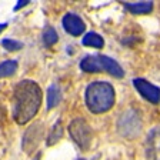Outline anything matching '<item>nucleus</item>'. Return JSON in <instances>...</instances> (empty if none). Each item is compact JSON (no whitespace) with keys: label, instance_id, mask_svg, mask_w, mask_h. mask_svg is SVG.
Masks as SVG:
<instances>
[{"label":"nucleus","instance_id":"9b49d317","mask_svg":"<svg viewBox=\"0 0 160 160\" xmlns=\"http://www.w3.org/2000/svg\"><path fill=\"white\" fill-rule=\"evenodd\" d=\"M83 44L89 47H96V49H102L104 46V40L103 37L97 33H87L86 36L83 37Z\"/></svg>","mask_w":160,"mask_h":160},{"label":"nucleus","instance_id":"7ed1b4c3","mask_svg":"<svg viewBox=\"0 0 160 160\" xmlns=\"http://www.w3.org/2000/svg\"><path fill=\"white\" fill-rule=\"evenodd\" d=\"M80 69L86 73H99V72H107L114 77H123L124 72L116 60L110 59L107 56L94 54V56H86L80 62Z\"/></svg>","mask_w":160,"mask_h":160},{"label":"nucleus","instance_id":"f8f14e48","mask_svg":"<svg viewBox=\"0 0 160 160\" xmlns=\"http://www.w3.org/2000/svg\"><path fill=\"white\" fill-rule=\"evenodd\" d=\"M60 97H62V94H60L59 87H57L56 84L50 86L49 90H47V109H53V107H56L60 102Z\"/></svg>","mask_w":160,"mask_h":160},{"label":"nucleus","instance_id":"2eb2a0df","mask_svg":"<svg viewBox=\"0 0 160 160\" xmlns=\"http://www.w3.org/2000/svg\"><path fill=\"white\" fill-rule=\"evenodd\" d=\"M57 39H59V36H57V32L53 29V27H46V30H44L43 33V43L46 44V46H53L54 43L57 42Z\"/></svg>","mask_w":160,"mask_h":160},{"label":"nucleus","instance_id":"0eeeda50","mask_svg":"<svg viewBox=\"0 0 160 160\" xmlns=\"http://www.w3.org/2000/svg\"><path fill=\"white\" fill-rule=\"evenodd\" d=\"M133 84L136 87V90L142 94V97H144L146 100H149L150 103H159L160 102V89L154 84H152L150 82L144 79H134Z\"/></svg>","mask_w":160,"mask_h":160},{"label":"nucleus","instance_id":"6ab92c4d","mask_svg":"<svg viewBox=\"0 0 160 160\" xmlns=\"http://www.w3.org/2000/svg\"><path fill=\"white\" fill-rule=\"evenodd\" d=\"M40 159V154H37V156H36V159H34V160H39Z\"/></svg>","mask_w":160,"mask_h":160},{"label":"nucleus","instance_id":"20e7f679","mask_svg":"<svg viewBox=\"0 0 160 160\" xmlns=\"http://www.w3.org/2000/svg\"><path fill=\"white\" fill-rule=\"evenodd\" d=\"M143 127V122H142V114L137 112L136 109H129L126 110L122 116H120L119 122H117V130L123 137L129 140L136 139L142 132Z\"/></svg>","mask_w":160,"mask_h":160},{"label":"nucleus","instance_id":"a211bd4d","mask_svg":"<svg viewBox=\"0 0 160 160\" xmlns=\"http://www.w3.org/2000/svg\"><path fill=\"white\" fill-rule=\"evenodd\" d=\"M6 26H7L6 23H2V24H0V33H2V32H3V30L6 29Z\"/></svg>","mask_w":160,"mask_h":160},{"label":"nucleus","instance_id":"423d86ee","mask_svg":"<svg viewBox=\"0 0 160 160\" xmlns=\"http://www.w3.org/2000/svg\"><path fill=\"white\" fill-rule=\"evenodd\" d=\"M43 134H44V129L42 123H34L33 126H30L27 129V132L24 133L23 137V150L27 154H32L34 150L37 149L39 143L43 140Z\"/></svg>","mask_w":160,"mask_h":160},{"label":"nucleus","instance_id":"f3484780","mask_svg":"<svg viewBox=\"0 0 160 160\" xmlns=\"http://www.w3.org/2000/svg\"><path fill=\"white\" fill-rule=\"evenodd\" d=\"M29 3H30L29 0H22V2H19V4H17V6H16V7H14V9H16V10H19V9H20V7H23V6H26V4H29Z\"/></svg>","mask_w":160,"mask_h":160},{"label":"nucleus","instance_id":"aec40b11","mask_svg":"<svg viewBox=\"0 0 160 160\" xmlns=\"http://www.w3.org/2000/svg\"><path fill=\"white\" fill-rule=\"evenodd\" d=\"M80 160H84V159H80Z\"/></svg>","mask_w":160,"mask_h":160},{"label":"nucleus","instance_id":"39448f33","mask_svg":"<svg viewBox=\"0 0 160 160\" xmlns=\"http://www.w3.org/2000/svg\"><path fill=\"white\" fill-rule=\"evenodd\" d=\"M69 133L72 139L74 140V143L80 147L82 150H87L92 144V129H90L89 123L84 119L79 117L74 119L69 126Z\"/></svg>","mask_w":160,"mask_h":160},{"label":"nucleus","instance_id":"f257e3e1","mask_svg":"<svg viewBox=\"0 0 160 160\" xmlns=\"http://www.w3.org/2000/svg\"><path fill=\"white\" fill-rule=\"evenodd\" d=\"M43 93L33 80L17 83L13 94V117L19 124H26L37 114L42 106Z\"/></svg>","mask_w":160,"mask_h":160},{"label":"nucleus","instance_id":"ddd939ff","mask_svg":"<svg viewBox=\"0 0 160 160\" xmlns=\"http://www.w3.org/2000/svg\"><path fill=\"white\" fill-rule=\"evenodd\" d=\"M17 70V62L16 60H6L0 63V77H9L16 73Z\"/></svg>","mask_w":160,"mask_h":160},{"label":"nucleus","instance_id":"9d476101","mask_svg":"<svg viewBox=\"0 0 160 160\" xmlns=\"http://www.w3.org/2000/svg\"><path fill=\"white\" fill-rule=\"evenodd\" d=\"M126 9L133 14H146L153 10L152 2H139V3H124Z\"/></svg>","mask_w":160,"mask_h":160},{"label":"nucleus","instance_id":"1a4fd4ad","mask_svg":"<svg viewBox=\"0 0 160 160\" xmlns=\"http://www.w3.org/2000/svg\"><path fill=\"white\" fill-rule=\"evenodd\" d=\"M63 27L69 34L72 36H80L86 29V24L77 14L74 13H67L63 17Z\"/></svg>","mask_w":160,"mask_h":160},{"label":"nucleus","instance_id":"dca6fc26","mask_svg":"<svg viewBox=\"0 0 160 160\" xmlns=\"http://www.w3.org/2000/svg\"><path fill=\"white\" fill-rule=\"evenodd\" d=\"M2 44H3V47L6 50H9V52H16V50H20L22 47H23V44L20 43V42H17V40H12V39L3 40Z\"/></svg>","mask_w":160,"mask_h":160},{"label":"nucleus","instance_id":"f03ea898","mask_svg":"<svg viewBox=\"0 0 160 160\" xmlns=\"http://www.w3.org/2000/svg\"><path fill=\"white\" fill-rule=\"evenodd\" d=\"M116 93L107 82H93L86 89V104L92 113H106L114 104Z\"/></svg>","mask_w":160,"mask_h":160},{"label":"nucleus","instance_id":"4468645a","mask_svg":"<svg viewBox=\"0 0 160 160\" xmlns=\"http://www.w3.org/2000/svg\"><path fill=\"white\" fill-rule=\"evenodd\" d=\"M62 136H63V129H62V123H60V122H57V123L53 126L52 132H50L49 137H47V144H49V146L54 144Z\"/></svg>","mask_w":160,"mask_h":160},{"label":"nucleus","instance_id":"6e6552de","mask_svg":"<svg viewBox=\"0 0 160 160\" xmlns=\"http://www.w3.org/2000/svg\"><path fill=\"white\" fill-rule=\"evenodd\" d=\"M144 149L147 160H160V127L150 130V133L146 137Z\"/></svg>","mask_w":160,"mask_h":160}]
</instances>
